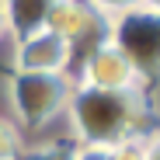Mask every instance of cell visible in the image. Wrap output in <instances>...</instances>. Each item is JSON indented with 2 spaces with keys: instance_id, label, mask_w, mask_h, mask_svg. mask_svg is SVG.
Masks as SVG:
<instances>
[{
  "instance_id": "cell-1",
  "label": "cell",
  "mask_w": 160,
  "mask_h": 160,
  "mask_svg": "<svg viewBox=\"0 0 160 160\" xmlns=\"http://www.w3.org/2000/svg\"><path fill=\"white\" fill-rule=\"evenodd\" d=\"M66 115L77 146H122L132 139H146L153 132V108L143 87L94 91L77 84Z\"/></svg>"
},
{
  "instance_id": "cell-2",
  "label": "cell",
  "mask_w": 160,
  "mask_h": 160,
  "mask_svg": "<svg viewBox=\"0 0 160 160\" xmlns=\"http://www.w3.org/2000/svg\"><path fill=\"white\" fill-rule=\"evenodd\" d=\"M77 91V77L70 73H14L11 77V108L18 129H42L56 115L70 108V98Z\"/></svg>"
},
{
  "instance_id": "cell-3",
  "label": "cell",
  "mask_w": 160,
  "mask_h": 160,
  "mask_svg": "<svg viewBox=\"0 0 160 160\" xmlns=\"http://www.w3.org/2000/svg\"><path fill=\"white\" fill-rule=\"evenodd\" d=\"M108 38L122 45V52L132 59V66H136L146 87L153 80H160V14L143 7L125 18H115Z\"/></svg>"
},
{
  "instance_id": "cell-4",
  "label": "cell",
  "mask_w": 160,
  "mask_h": 160,
  "mask_svg": "<svg viewBox=\"0 0 160 160\" xmlns=\"http://www.w3.org/2000/svg\"><path fill=\"white\" fill-rule=\"evenodd\" d=\"M77 84L94 87V91H132V87H143L146 91L143 77L136 73V66H132V59L122 52V45L112 42V38H101L87 52Z\"/></svg>"
},
{
  "instance_id": "cell-5",
  "label": "cell",
  "mask_w": 160,
  "mask_h": 160,
  "mask_svg": "<svg viewBox=\"0 0 160 160\" xmlns=\"http://www.w3.org/2000/svg\"><path fill=\"white\" fill-rule=\"evenodd\" d=\"M73 59V45L49 28L21 38L14 49V73H66Z\"/></svg>"
},
{
  "instance_id": "cell-6",
  "label": "cell",
  "mask_w": 160,
  "mask_h": 160,
  "mask_svg": "<svg viewBox=\"0 0 160 160\" xmlns=\"http://www.w3.org/2000/svg\"><path fill=\"white\" fill-rule=\"evenodd\" d=\"M98 21H101V18L84 4V0H56V7H52L49 18H45V28H49L52 35L66 38L70 45H77L80 38H87V35L94 32Z\"/></svg>"
},
{
  "instance_id": "cell-7",
  "label": "cell",
  "mask_w": 160,
  "mask_h": 160,
  "mask_svg": "<svg viewBox=\"0 0 160 160\" xmlns=\"http://www.w3.org/2000/svg\"><path fill=\"white\" fill-rule=\"evenodd\" d=\"M56 7V0H4V14H7V32L21 42L35 32L45 28L49 11Z\"/></svg>"
},
{
  "instance_id": "cell-8",
  "label": "cell",
  "mask_w": 160,
  "mask_h": 160,
  "mask_svg": "<svg viewBox=\"0 0 160 160\" xmlns=\"http://www.w3.org/2000/svg\"><path fill=\"white\" fill-rule=\"evenodd\" d=\"M21 150H24V139H21L18 122L0 115V160H18Z\"/></svg>"
},
{
  "instance_id": "cell-9",
  "label": "cell",
  "mask_w": 160,
  "mask_h": 160,
  "mask_svg": "<svg viewBox=\"0 0 160 160\" xmlns=\"http://www.w3.org/2000/svg\"><path fill=\"white\" fill-rule=\"evenodd\" d=\"M84 4L98 14V18H125V14H132V11H143V4L146 0H84Z\"/></svg>"
},
{
  "instance_id": "cell-10",
  "label": "cell",
  "mask_w": 160,
  "mask_h": 160,
  "mask_svg": "<svg viewBox=\"0 0 160 160\" xmlns=\"http://www.w3.org/2000/svg\"><path fill=\"white\" fill-rule=\"evenodd\" d=\"M18 160H77V146L73 143H49V146H32L21 150Z\"/></svg>"
},
{
  "instance_id": "cell-11",
  "label": "cell",
  "mask_w": 160,
  "mask_h": 160,
  "mask_svg": "<svg viewBox=\"0 0 160 160\" xmlns=\"http://www.w3.org/2000/svg\"><path fill=\"white\" fill-rule=\"evenodd\" d=\"M112 160H146V139H132V143L112 146Z\"/></svg>"
},
{
  "instance_id": "cell-12",
  "label": "cell",
  "mask_w": 160,
  "mask_h": 160,
  "mask_svg": "<svg viewBox=\"0 0 160 160\" xmlns=\"http://www.w3.org/2000/svg\"><path fill=\"white\" fill-rule=\"evenodd\" d=\"M77 160H112V146H77Z\"/></svg>"
},
{
  "instance_id": "cell-13",
  "label": "cell",
  "mask_w": 160,
  "mask_h": 160,
  "mask_svg": "<svg viewBox=\"0 0 160 160\" xmlns=\"http://www.w3.org/2000/svg\"><path fill=\"white\" fill-rule=\"evenodd\" d=\"M146 160H160V129L146 136Z\"/></svg>"
},
{
  "instance_id": "cell-14",
  "label": "cell",
  "mask_w": 160,
  "mask_h": 160,
  "mask_svg": "<svg viewBox=\"0 0 160 160\" xmlns=\"http://www.w3.org/2000/svg\"><path fill=\"white\" fill-rule=\"evenodd\" d=\"M7 35V14H4V0H0V38Z\"/></svg>"
},
{
  "instance_id": "cell-15",
  "label": "cell",
  "mask_w": 160,
  "mask_h": 160,
  "mask_svg": "<svg viewBox=\"0 0 160 160\" xmlns=\"http://www.w3.org/2000/svg\"><path fill=\"white\" fill-rule=\"evenodd\" d=\"M143 7H146V11H153V14H160V0H146Z\"/></svg>"
}]
</instances>
